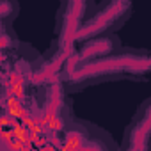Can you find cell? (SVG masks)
Listing matches in <instances>:
<instances>
[{
	"label": "cell",
	"mask_w": 151,
	"mask_h": 151,
	"mask_svg": "<svg viewBox=\"0 0 151 151\" xmlns=\"http://www.w3.org/2000/svg\"><path fill=\"white\" fill-rule=\"evenodd\" d=\"M151 71V55L142 53H107L96 59L75 60L66 64V80L69 84H86L98 78H117L123 75H140Z\"/></svg>",
	"instance_id": "1"
},
{
	"label": "cell",
	"mask_w": 151,
	"mask_h": 151,
	"mask_svg": "<svg viewBox=\"0 0 151 151\" xmlns=\"http://www.w3.org/2000/svg\"><path fill=\"white\" fill-rule=\"evenodd\" d=\"M130 7H132V0H105L103 7L84 22V25L78 30L77 41L98 37L107 30H110L112 27L119 25L128 16Z\"/></svg>",
	"instance_id": "2"
},
{
	"label": "cell",
	"mask_w": 151,
	"mask_h": 151,
	"mask_svg": "<svg viewBox=\"0 0 151 151\" xmlns=\"http://www.w3.org/2000/svg\"><path fill=\"white\" fill-rule=\"evenodd\" d=\"M89 0H64L60 9V23H59V48L69 53L73 43L77 41L78 30L84 25V16L87 13Z\"/></svg>",
	"instance_id": "3"
},
{
	"label": "cell",
	"mask_w": 151,
	"mask_h": 151,
	"mask_svg": "<svg viewBox=\"0 0 151 151\" xmlns=\"http://www.w3.org/2000/svg\"><path fill=\"white\" fill-rule=\"evenodd\" d=\"M124 149H151V100L135 114L124 133Z\"/></svg>",
	"instance_id": "4"
},
{
	"label": "cell",
	"mask_w": 151,
	"mask_h": 151,
	"mask_svg": "<svg viewBox=\"0 0 151 151\" xmlns=\"http://www.w3.org/2000/svg\"><path fill=\"white\" fill-rule=\"evenodd\" d=\"M103 132L87 123H66V147H112Z\"/></svg>",
	"instance_id": "5"
}]
</instances>
